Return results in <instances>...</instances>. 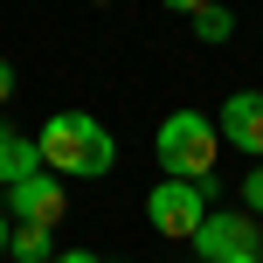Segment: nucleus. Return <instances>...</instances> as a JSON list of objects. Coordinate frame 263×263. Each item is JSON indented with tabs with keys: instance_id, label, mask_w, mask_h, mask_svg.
Here are the masks:
<instances>
[{
	"instance_id": "nucleus-1",
	"label": "nucleus",
	"mask_w": 263,
	"mask_h": 263,
	"mask_svg": "<svg viewBox=\"0 0 263 263\" xmlns=\"http://www.w3.org/2000/svg\"><path fill=\"white\" fill-rule=\"evenodd\" d=\"M35 145H42V166H49V173H90V180H97V173L118 166V139H111L90 111H55Z\"/></svg>"
},
{
	"instance_id": "nucleus-2",
	"label": "nucleus",
	"mask_w": 263,
	"mask_h": 263,
	"mask_svg": "<svg viewBox=\"0 0 263 263\" xmlns=\"http://www.w3.org/2000/svg\"><path fill=\"white\" fill-rule=\"evenodd\" d=\"M159 166H166V180H208L215 173V125L201 111H173L159 125Z\"/></svg>"
},
{
	"instance_id": "nucleus-3",
	"label": "nucleus",
	"mask_w": 263,
	"mask_h": 263,
	"mask_svg": "<svg viewBox=\"0 0 263 263\" xmlns=\"http://www.w3.org/2000/svg\"><path fill=\"white\" fill-rule=\"evenodd\" d=\"M208 194H215L208 180H166V187H153V194H145V222H153V236L194 242V229L208 222Z\"/></svg>"
},
{
	"instance_id": "nucleus-4",
	"label": "nucleus",
	"mask_w": 263,
	"mask_h": 263,
	"mask_svg": "<svg viewBox=\"0 0 263 263\" xmlns=\"http://www.w3.org/2000/svg\"><path fill=\"white\" fill-rule=\"evenodd\" d=\"M256 215L250 208H222V215H208V222L194 229V250H201V263H236V256H263L256 250Z\"/></svg>"
},
{
	"instance_id": "nucleus-5",
	"label": "nucleus",
	"mask_w": 263,
	"mask_h": 263,
	"mask_svg": "<svg viewBox=\"0 0 263 263\" xmlns=\"http://www.w3.org/2000/svg\"><path fill=\"white\" fill-rule=\"evenodd\" d=\"M7 201H14V215H21V222H42V229H55V222H63V208H69V201H63V180H55L49 166L28 173V180H14Z\"/></svg>"
},
{
	"instance_id": "nucleus-6",
	"label": "nucleus",
	"mask_w": 263,
	"mask_h": 263,
	"mask_svg": "<svg viewBox=\"0 0 263 263\" xmlns=\"http://www.w3.org/2000/svg\"><path fill=\"white\" fill-rule=\"evenodd\" d=\"M222 139L242 145V153H263V97L256 90H236L222 104Z\"/></svg>"
},
{
	"instance_id": "nucleus-7",
	"label": "nucleus",
	"mask_w": 263,
	"mask_h": 263,
	"mask_svg": "<svg viewBox=\"0 0 263 263\" xmlns=\"http://www.w3.org/2000/svg\"><path fill=\"white\" fill-rule=\"evenodd\" d=\"M28 173H42V145L35 139H21V132H7L0 125V180H28Z\"/></svg>"
},
{
	"instance_id": "nucleus-8",
	"label": "nucleus",
	"mask_w": 263,
	"mask_h": 263,
	"mask_svg": "<svg viewBox=\"0 0 263 263\" xmlns=\"http://www.w3.org/2000/svg\"><path fill=\"white\" fill-rule=\"evenodd\" d=\"M7 250L21 256V263H55V229H42V222H21L7 236Z\"/></svg>"
},
{
	"instance_id": "nucleus-9",
	"label": "nucleus",
	"mask_w": 263,
	"mask_h": 263,
	"mask_svg": "<svg viewBox=\"0 0 263 263\" xmlns=\"http://www.w3.org/2000/svg\"><path fill=\"white\" fill-rule=\"evenodd\" d=\"M229 28H236V21H229V7H215V0L194 14V35H201V42H229Z\"/></svg>"
},
{
	"instance_id": "nucleus-10",
	"label": "nucleus",
	"mask_w": 263,
	"mask_h": 263,
	"mask_svg": "<svg viewBox=\"0 0 263 263\" xmlns=\"http://www.w3.org/2000/svg\"><path fill=\"white\" fill-rule=\"evenodd\" d=\"M242 201H250V208H263V166L250 173V180H242Z\"/></svg>"
},
{
	"instance_id": "nucleus-11",
	"label": "nucleus",
	"mask_w": 263,
	"mask_h": 263,
	"mask_svg": "<svg viewBox=\"0 0 263 263\" xmlns=\"http://www.w3.org/2000/svg\"><path fill=\"white\" fill-rule=\"evenodd\" d=\"M159 7H173V14H201L208 0H159Z\"/></svg>"
},
{
	"instance_id": "nucleus-12",
	"label": "nucleus",
	"mask_w": 263,
	"mask_h": 263,
	"mask_svg": "<svg viewBox=\"0 0 263 263\" xmlns=\"http://www.w3.org/2000/svg\"><path fill=\"white\" fill-rule=\"evenodd\" d=\"M14 97V63H0V104Z\"/></svg>"
},
{
	"instance_id": "nucleus-13",
	"label": "nucleus",
	"mask_w": 263,
	"mask_h": 263,
	"mask_svg": "<svg viewBox=\"0 0 263 263\" xmlns=\"http://www.w3.org/2000/svg\"><path fill=\"white\" fill-rule=\"evenodd\" d=\"M7 236H14V229H7V208H0V256H7Z\"/></svg>"
},
{
	"instance_id": "nucleus-14",
	"label": "nucleus",
	"mask_w": 263,
	"mask_h": 263,
	"mask_svg": "<svg viewBox=\"0 0 263 263\" xmlns=\"http://www.w3.org/2000/svg\"><path fill=\"white\" fill-rule=\"evenodd\" d=\"M55 263H97V256H83V250H77V256H55Z\"/></svg>"
},
{
	"instance_id": "nucleus-15",
	"label": "nucleus",
	"mask_w": 263,
	"mask_h": 263,
	"mask_svg": "<svg viewBox=\"0 0 263 263\" xmlns=\"http://www.w3.org/2000/svg\"><path fill=\"white\" fill-rule=\"evenodd\" d=\"M236 263H263V256H236Z\"/></svg>"
}]
</instances>
